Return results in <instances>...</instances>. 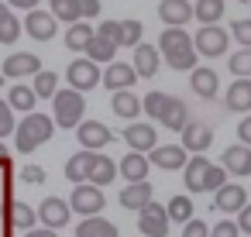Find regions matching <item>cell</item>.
<instances>
[{
  "label": "cell",
  "instance_id": "obj_1",
  "mask_svg": "<svg viewBox=\"0 0 251 237\" xmlns=\"http://www.w3.org/2000/svg\"><path fill=\"white\" fill-rule=\"evenodd\" d=\"M55 134V120L49 114H38V110H28L21 124H14V148L21 155H31L35 148H42L49 138Z\"/></svg>",
  "mask_w": 251,
  "mask_h": 237
},
{
  "label": "cell",
  "instance_id": "obj_2",
  "mask_svg": "<svg viewBox=\"0 0 251 237\" xmlns=\"http://www.w3.org/2000/svg\"><path fill=\"white\" fill-rule=\"evenodd\" d=\"M52 107H55V114H52V120H55V127H76L79 120H83V114H86V100H83V93L79 90H55L52 96Z\"/></svg>",
  "mask_w": 251,
  "mask_h": 237
},
{
  "label": "cell",
  "instance_id": "obj_3",
  "mask_svg": "<svg viewBox=\"0 0 251 237\" xmlns=\"http://www.w3.org/2000/svg\"><path fill=\"white\" fill-rule=\"evenodd\" d=\"M103 206H107V196H103L100 186H93V182H76V189H73V196H69V210H73L76 216H93V213H100Z\"/></svg>",
  "mask_w": 251,
  "mask_h": 237
},
{
  "label": "cell",
  "instance_id": "obj_4",
  "mask_svg": "<svg viewBox=\"0 0 251 237\" xmlns=\"http://www.w3.org/2000/svg\"><path fill=\"white\" fill-rule=\"evenodd\" d=\"M138 230H141V237H165L169 234V213H165V206H158L155 199H148L138 210Z\"/></svg>",
  "mask_w": 251,
  "mask_h": 237
},
{
  "label": "cell",
  "instance_id": "obj_5",
  "mask_svg": "<svg viewBox=\"0 0 251 237\" xmlns=\"http://www.w3.org/2000/svg\"><path fill=\"white\" fill-rule=\"evenodd\" d=\"M193 48H196V55L217 59V55L227 52V31H224L220 24H203V28L196 31V38H193Z\"/></svg>",
  "mask_w": 251,
  "mask_h": 237
},
{
  "label": "cell",
  "instance_id": "obj_6",
  "mask_svg": "<svg viewBox=\"0 0 251 237\" xmlns=\"http://www.w3.org/2000/svg\"><path fill=\"white\" fill-rule=\"evenodd\" d=\"M66 79H69V86H73V90L86 93V90L100 86V66H97V62H90V59H76V62H69Z\"/></svg>",
  "mask_w": 251,
  "mask_h": 237
},
{
  "label": "cell",
  "instance_id": "obj_7",
  "mask_svg": "<svg viewBox=\"0 0 251 237\" xmlns=\"http://www.w3.org/2000/svg\"><path fill=\"white\" fill-rule=\"evenodd\" d=\"M35 216L42 220V227L62 230V227L69 223L73 210H69V203H66V199H59V196H45V199H42V206L35 210Z\"/></svg>",
  "mask_w": 251,
  "mask_h": 237
},
{
  "label": "cell",
  "instance_id": "obj_8",
  "mask_svg": "<svg viewBox=\"0 0 251 237\" xmlns=\"http://www.w3.org/2000/svg\"><path fill=\"white\" fill-rule=\"evenodd\" d=\"M76 131H79V134H76L79 144L90 148V151H100V148H107V144L114 141V131H110L103 120H79Z\"/></svg>",
  "mask_w": 251,
  "mask_h": 237
},
{
  "label": "cell",
  "instance_id": "obj_9",
  "mask_svg": "<svg viewBox=\"0 0 251 237\" xmlns=\"http://www.w3.org/2000/svg\"><path fill=\"white\" fill-rule=\"evenodd\" d=\"M21 24H25L21 31H28L35 42H52V38H55V31H59L55 18H52L49 11H38V7H31V11H28V18H25Z\"/></svg>",
  "mask_w": 251,
  "mask_h": 237
},
{
  "label": "cell",
  "instance_id": "obj_10",
  "mask_svg": "<svg viewBox=\"0 0 251 237\" xmlns=\"http://www.w3.org/2000/svg\"><path fill=\"white\" fill-rule=\"evenodd\" d=\"M244 203H248V189L237 186V182H224V186L213 189V210H220V213H227V216L237 213Z\"/></svg>",
  "mask_w": 251,
  "mask_h": 237
},
{
  "label": "cell",
  "instance_id": "obj_11",
  "mask_svg": "<svg viewBox=\"0 0 251 237\" xmlns=\"http://www.w3.org/2000/svg\"><path fill=\"white\" fill-rule=\"evenodd\" d=\"M42 69V59L35 52H14L4 59V76L7 79H25V76H35Z\"/></svg>",
  "mask_w": 251,
  "mask_h": 237
},
{
  "label": "cell",
  "instance_id": "obj_12",
  "mask_svg": "<svg viewBox=\"0 0 251 237\" xmlns=\"http://www.w3.org/2000/svg\"><path fill=\"white\" fill-rule=\"evenodd\" d=\"M100 83L114 93V90H131L134 83H138V72H134V66H124V62H107V72H100Z\"/></svg>",
  "mask_w": 251,
  "mask_h": 237
},
{
  "label": "cell",
  "instance_id": "obj_13",
  "mask_svg": "<svg viewBox=\"0 0 251 237\" xmlns=\"http://www.w3.org/2000/svg\"><path fill=\"white\" fill-rule=\"evenodd\" d=\"M182 148L186 151H206L210 144H213V131H210V124H200V120H186L182 124Z\"/></svg>",
  "mask_w": 251,
  "mask_h": 237
},
{
  "label": "cell",
  "instance_id": "obj_14",
  "mask_svg": "<svg viewBox=\"0 0 251 237\" xmlns=\"http://www.w3.org/2000/svg\"><path fill=\"white\" fill-rule=\"evenodd\" d=\"M121 138L127 141V148H131V151H145V155L158 144V131H155L151 124H138V120H134V124H127V131H124Z\"/></svg>",
  "mask_w": 251,
  "mask_h": 237
},
{
  "label": "cell",
  "instance_id": "obj_15",
  "mask_svg": "<svg viewBox=\"0 0 251 237\" xmlns=\"http://www.w3.org/2000/svg\"><path fill=\"white\" fill-rule=\"evenodd\" d=\"M148 162L158 165V168H165V172H176V168L186 165V148L182 144H155L148 151Z\"/></svg>",
  "mask_w": 251,
  "mask_h": 237
},
{
  "label": "cell",
  "instance_id": "obj_16",
  "mask_svg": "<svg viewBox=\"0 0 251 237\" xmlns=\"http://www.w3.org/2000/svg\"><path fill=\"white\" fill-rule=\"evenodd\" d=\"M224 172H230V175H251V148L248 144H230V148H224Z\"/></svg>",
  "mask_w": 251,
  "mask_h": 237
},
{
  "label": "cell",
  "instance_id": "obj_17",
  "mask_svg": "<svg viewBox=\"0 0 251 237\" xmlns=\"http://www.w3.org/2000/svg\"><path fill=\"white\" fill-rule=\"evenodd\" d=\"M227 110L234 114H248L251 110V76H237L230 86H227Z\"/></svg>",
  "mask_w": 251,
  "mask_h": 237
},
{
  "label": "cell",
  "instance_id": "obj_18",
  "mask_svg": "<svg viewBox=\"0 0 251 237\" xmlns=\"http://www.w3.org/2000/svg\"><path fill=\"white\" fill-rule=\"evenodd\" d=\"M158 18H162V24H189V18H193V4L189 0H162L158 4Z\"/></svg>",
  "mask_w": 251,
  "mask_h": 237
},
{
  "label": "cell",
  "instance_id": "obj_19",
  "mask_svg": "<svg viewBox=\"0 0 251 237\" xmlns=\"http://www.w3.org/2000/svg\"><path fill=\"white\" fill-rule=\"evenodd\" d=\"M158 62H162V55H158V48H151V45H134V72H138V79H151L155 72H158Z\"/></svg>",
  "mask_w": 251,
  "mask_h": 237
},
{
  "label": "cell",
  "instance_id": "obj_20",
  "mask_svg": "<svg viewBox=\"0 0 251 237\" xmlns=\"http://www.w3.org/2000/svg\"><path fill=\"white\" fill-rule=\"evenodd\" d=\"M148 168H151V162H148L145 151H131V155H124V158L117 162V172H121L127 182H141V179H148Z\"/></svg>",
  "mask_w": 251,
  "mask_h": 237
},
{
  "label": "cell",
  "instance_id": "obj_21",
  "mask_svg": "<svg viewBox=\"0 0 251 237\" xmlns=\"http://www.w3.org/2000/svg\"><path fill=\"white\" fill-rule=\"evenodd\" d=\"M186 48H193V38H189V31L179 24H172V28H165L162 31V38H158V55H172V52H186Z\"/></svg>",
  "mask_w": 251,
  "mask_h": 237
},
{
  "label": "cell",
  "instance_id": "obj_22",
  "mask_svg": "<svg viewBox=\"0 0 251 237\" xmlns=\"http://www.w3.org/2000/svg\"><path fill=\"white\" fill-rule=\"evenodd\" d=\"M189 86H193V93L196 96H203V100H213L217 96V90H220V79H217V72L213 69H189Z\"/></svg>",
  "mask_w": 251,
  "mask_h": 237
},
{
  "label": "cell",
  "instance_id": "obj_23",
  "mask_svg": "<svg viewBox=\"0 0 251 237\" xmlns=\"http://www.w3.org/2000/svg\"><path fill=\"white\" fill-rule=\"evenodd\" d=\"M158 120H162V127H169L172 134H179V131H182V124L189 120V107H186L182 100L169 96V100H165V107H162V114H158Z\"/></svg>",
  "mask_w": 251,
  "mask_h": 237
},
{
  "label": "cell",
  "instance_id": "obj_24",
  "mask_svg": "<svg viewBox=\"0 0 251 237\" xmlns=\"http://www.w3.org/2000/svg\"><path fill=\"white\" fill-rule=\"evenodd\" d=\"M117 179V162L114 158H107V155H93V165H90V175H86V182H93V186H110Z\"/></svg>",
  "mask_w": 251,
  "mask_h": 237
},
{
  "label": "cell",
  "instance_id": "obj_25",
  "mask_svg": "<svg viewBox=\"0 0 251 237\" xmlns=\"http://www.w3.org/2000/svg\"><path fill=\"white\" fill-rule=\"evenodd\" d=\"M35 206L31 203H25V199H11L7 203V227H18V230H28V227H35Z\"/></svg>",
  "mask_w": 251,
  "mask_h": 237
},
{
  "label": "cell",
  "instance_id": "obj_26",
  "mask_svg": "<svg viewBox=\"0 0 251 237\" xmlns=\"http://www.w3.org/2000/svg\"><path fill=\"white\" fill-rule=\"evenodd\" d=\"M76 237H117V223L93 213V216H83V223L76 227Z\"/></svg>",
  "mask_w": 251,
  "mask_h": 237
},
{
  "label": "cell",
  "instance_id": "obj_27",
  "mask_svg": "<svg viewBox=\"0 0 251 237\" xmlns=\"http://www.w3.org/2000/svg\"><path fill=\"white\" fill-rule=\"evenodd\" d=\"M110 110L124 120H134L141 114V100L131 93V90H114V100H110Z\"/></svg>",
  "mask_w": 251,
  "mask_h": 237
},
{
  "label": "cell",
  "instance_id": "obj_28",
  "mask_svg": "<svg viewBox=\"0 0 251 237\" xmlns=\"http://www.w3.org/2000/svg\"><path fill=\"white\" fill-rule=\"evenodd\" d=\"M93 155L97 151H90V148H83V151H76L69 162H66V179L76 186V182H86V175H90V165H93Z\"/></svg>",
  "mask_w": 251,
  "mask_h": 237
},
{
  "label": "cell",
  "instance_id": "obj_29",
  "mask_svg": "<svg viewBox=\"0 0 251 237\" xmlns=\"http://www.w3.org/2000/svg\"><path fill=\"white\" fill-rule=\"evenodd\" d=\"M148 199H151V186H148V179H141V182H127V189H121V206H124V210H141Z\"/></svg>",
  "mask_w": 251,
  "mask_h": 237
},
{
  "label": "cell",
  "instance_id": "obj_30",
  "mask_svg": "<svg viewBox=\"0 0 251 237\" xmlns=\"http://www.w3.org/2000/svg\"><path fill=\"white\" fill-rule=\"evenodd\" d=\"M224 11H227L224 0H193V18L200 24H217L224 18Z\"/></svg>",
  "mask_w": 251,
  "mask_h": 237
},
{
  "label": "cell",
  "instance_id": "obj_31",
  "mask_svg": "<svg viewBox=\"0 0 251 237\" xmlns=\"http://www.w3.org/2000/svg\"><path fill=\"white\" fill-rule=\"evenodd\" d=\"M206 158H203V151L196 155V158H186V165H182V182H186V189L189 192H200V182H203V172H206Z\"/></svg>",
  "mask_w": 251,
  "mask_h": 237
},
{
  "label": "cell",
  "instance_id": "obj_32",
  "mask_svg": "<svg viewBox=\"0 0 251 237\" xmlns=\"http://www.w3.org/2000/svg\"><path fill=\"white\" fill-rule=\"evenodd\" d=\"M83 52H86V59H90V62H97V66H100V62H110V59L117 55V45H114V42H107V38H100V35L93 31V38H90V45H86Z\"/></svg>",
  "mask_w": 251,
  "mask_h": 237
},
{
  "label": "cell",
  "instance_id": "obj_33",
  "mask_svg": "<svg viewBox=\"0 0 251 237\" xmlns=\"http://www.w3.org/2000/svg\"><path fill=\"white\" fill-rule=\"evenodd\" d=\"M114 42H117V48H134L141 42V21H117Z\"/></svg>",
  "mask_w": 251,
  "mask_h": 237
},
{
  "label": "cell",
  "instance_id": "obj_34",
  "mask_svg": "<svg viewBox=\"0 0 251 237\" xmlns=\"http://www.w3.org/2000/svg\"><path fill=\"white\" fill-rule=\"evenodd\" d=\"M35 90L31 86H25V83H14L11 86V93H7V103H11V110H21V114H28V110H35Z\"/></svg>",
  "mask_w": 251,
  "mask_h": 237
},
{
  "label": "cell",
  "instance_id": "obj_35",
  "mask_svg": "<svg viewBox=\"0 0 251 237\" xmlns=\"http://www.w3.org/2000/svg\"><path fill=\"white\" fill-rule=\"evenodd\" d=\"M90 38H93V28L83 24V21H73L69 31H66V48H69V52H83V48L90 45Z\"/></svg>",
  "mask_w": 251,
  "mask_h": 237
},
{
  "label": "cell",
  "instance_id": "obj_36",
  "mask_svg": "<svg viewBox=\"0 0 251 237\" xmlns=\"http://www.w3.org/2000/svg\"><path fill=\"white\" fill-rule=\"evenodd\" d=\"M165 213H169V223H186L193 216V199L182 192V196H172L165 203Z\"/></svg>",
  "mask_w": 251,
  "mask_h": 237
},
{
  "label": "cell",
  "instance_id": "obj_37",
  "mask_svg": "<svg viewBox=\"0 0 251 237\" xmlns=\"http://www.w3.org/2000/svg\"><path fill=\"white\" fill-rule=\"evenodd\" d=\"M31 90H35V96H38V100H49V96L59 90V76H55V72H49V69H38V72H35Z\"/></svg>",
  "mask_w": 251,
  "mask_h": 237
},
{
  "label": "cell",
  "instance_id": "obj_38",
  "mask_svg": "<svg viewBox=\"0 0 251 237\" xmlns=\"http://www.w3.org/2000/svg\"><path fill=\"white\" fill-rule=\"evenodd\" d=\"M49 14L55 21H62V24H73V21H79V4H76V0H52Z\"/></svg>",
  "mask_w": 251,
  "mask_h": 237
},
{
  "label": "cell",
  "instance_id": "obj_39",
  "mask_svg": "<svg viewBox=\"0 0 251 237\" xmlns=\"http://www.w3.org/2000/svg\"><path fill=\"white\" fill-rule=\"evenodd\" d=\"M227 182V172H224V165H206V172H203V182H200V192L203 189H217V186H224Z\"/></svg>",
  "mask_w": 251,
  "mask_h": 237
},
{
  "label": "cell",
  "instance_id": "obj_40",
  "mask_svg": "<svg viewBox=\"0 0 251 237\" xmlns=\"http://www.w3.org/2000/svg\"><path fill=\"white\" fill-rule=\"evenodd\" d=\"M227 69H230L234 76H251V48L234 52V55L227 59Z\"/></svg>",
  "mask_w": 251,
  "mask_h": 237
},
{
  "label": "cell",
  "instance_id": "obj_41",
  "mask_svg": "<svg viewBox=\"0 0 251 237\" xmlns=\"http://www.w3.org/2000/svg\"><path fill=\"white\" fill-rule=\"evenodd\" d=\"M18 38H21V21L7 14L4 21H0V42H4V45H14Z\"/></svg>",
  "mask_w": 251,
  "mask_h": 237
},
{
  "label": "cell",
  "instance_id": "obj_42",
  "mask_svg": "<svg viewBox=\"0 0 251 237\" xmlns=\"http://www.w3.org/2000/svg\"><path fill=\"white\" fill-rule=\"evenodd\" d=\"M165 100H169V93H158V90H155V93H148V96L141 100V110H145L148 117H155V120H158V114H162Z\"/></svg>",
  "mask_w": 251,
  "mask_h": 237
},
{
  "label": "cell",
  "instance_id": "obj_43",
  "mask_svg": "<svg viewBox=\"0 0 251 237\" xmlns=\"http://www.w3.org/2000/svg\"><path fill=\"white\" fill-rule=\"evenodd\" d=\"M4 134H14V110L7 100H0V138Z\"/></svg>",
  "mask_w": 251,
  "mask_h": 237
},
{
  "label": "cell",
  "instance_id": "obj_44",
  "mask_svg": "<svg viewBox=\"0 0 251 237\" xmlns=\"http://www.w3.org/2000/svg\"><path fill=\"white\" fill-rule=\"evenodd\" d=\"M21 182H28V186H45V168H42V165H25V168H21Z\"/></svg>",
  "mask_w": 251,
  "mask_h": 237
},
{
  "label": "cell",
  "instance_id": "obj_45",
  "mask_svg": "<svg viewBox=\"0 0 251 237\" xmlns=\"http://www.w3.org/2000/svg\"><path fill=\"white\" fill-rule=\"evenodd\" d=\"M230 35H234V42H241L244 48H251V18L248 21H234Z\"/></svg>",
  "mask_w": 251,
  "mask_h": 237
},
{
  "label": "cell",
  "instance_id": "obj_46",
  "mask_svg": "<svg viewBox=\"0 0 251 237\" xmlns=\"http://www.w3.org/2000/svg\"><path fill=\"white\" fill-rule=\"evenodd\" d=\"M206 237H241V230H237V223H234V220H220L217 227H210V230H206Z\"/></svg>",
  "mask_w": 251,
  "mask_h": 237
},
{
  "label": "cell",
  "instance_id": "obj_47",
  "mask_svg": "<svg viewBox=\"0 0 251 237\" xmlns=\"http://www.w3.org/2000/svg\"><path fill=\"white\" fill-rule=\"evenodd\" d=\"M206 230H210V227H206L203 220H196V213L182 223V237H206Z\"/></svg>",
  "mask_w": 251,
  "mask_h": 237
},
{
  "label": "cell",
  "instance_id": "obj_48",
  "mask_svg": "<svg viewBox=\"0 0 251 237\" xmlns=\"http://www.w3.org/2000/svg\"><path fill=\"white\" fill-rule=\"evenodd\" d=\"M79 4V21H93L100 14V0H76Z\"/></svg>",
  "mask_w": 251,
  "mask_h": 237
},
{
  "label": "cell",
  "instance_id": "obj_49",
  "mask_svg": "<svg viewBox=\"0 0 251 237\" xmlns=\"http://www.w3.org/2000/svg\"><path fill=\"white\" fill-rule=\"evenodd\" d=\"M234 223H237L241 234H251V203H244V206L237 210V220H234Z\"/></svg>",
  "mask_w": 251,
  "mask_h": 237
},
{
  "label": "cell",
  "instance_id": "obj_50",
  "mask_svg": "<svg viewBox=\"0 0 251 237\" xmlns=\"http://www.w3.org/2000/svg\"><path fill=\"white\" fill-rule=\"evenodd\" d=\"M237 138H241V144L251 148V117H244V120L237 124Z\"/></svg>",
  "mask_w": 251,
  "mask_h": 237
},
{
  "label": "cell",
  "instance_id": "obj_51",
  "mask_svg": "<svg viewBox=\"0 0 251 237\" xmlns=\"http://www.w3.org/2000/svg\"><path fill=\"white\" fill-rule=\"evenodd\" d=\"M25 237H59V234H55L52 227H28Z\"/></svg>",
  "mask_w": 251,
  "mask_h": 237
},
{
  "label": "cell",
  "instance_id": "obj_52",
  "mask_svg": "<svg viewBox=\"0 0 251 237\" xmlns=\"http://www.w3.org/2000/svg\"><path fill=\"white\" fill-rule=\"evenodd\" d=\"M11 7H21V11H31V7H38V0H7Z\"/></svg>",
  "mask_w": 251,
  "mask_h": 237
},
{
  "label": "cell",
  "instance_id": "obj_53",
  "mask_svg": "<svg viewBox=\"0 0 251 237\" xmlns=\"http://www.w3.org/2000/svg\"><path fill=\"white\" fill-rule=\"evenodd\" d=\"M0 162H11V155H7V144H0Z\"/></svg>",
  "mask_w": 251,
  "mask_h": 237
},
{
  "label": "cell",
  "instance_id": "obj_54",
  "mask_svg": "<svg viewBox=\"0 0 251 237\" xmlns=\"http://www.w3.org/2000/svg\"><path fill=\"white\" fill-rule=\"evenodd\" d=\"M7 14H11V11H7V7H4V4H0V21H4V18H7Z\"/></svg>",
  "mask_w": 251,
  "mask_h": 237
},
{
  "label": "cell",
  "instance_id": "obj_55",
  "mask_svg": "<svg viewBox=\"0 0 251 237\" xmlns=\"http://www.w3.org/2000/svg\"><path fill=\"white\" fill-rule=\"evenodd\" d=\"M241 4H251V0H241Z\"/></svg>",
  "mask_w": 251,
  "mask_h": 237
},
{
  "label": "cell",
  "instance_id": "obj_56",
  "mask_svg": "<svg viewBox=\"0 0 251 237\" xmlns=\"http://www.w3.org/2000/svg\"><path fill=\"white\" fill-rule=\"evenodd\" d=\"M0 86H4V76H0Z\"/></svg>",
  "mask_w": 251,
  "mask_h": 237
},
{
  "label": "cell",
  "instance_id": "obj_57",
  "mask_svg": "<svg viewBox=\"0 0 251 237\" xmlns=\"http://www.w3.org/2000/svg\"><path fill=\"white\" fill-rule=\"evenodd\" d=\"M244 237H251V234H244Z\"/></svg>",
  "mask_w": 251,
  "mask_h": 237
}]
</instances>
